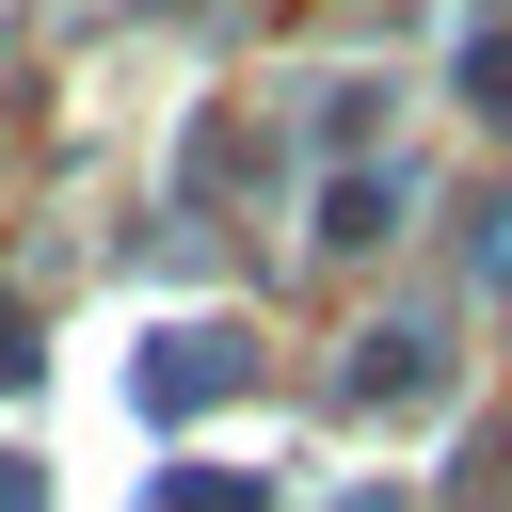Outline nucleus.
Wrapping results in <instances>:
<instances>
[{
  "mask_svg": "<svg viewBox=\"0 0 512 512\" xmlns=\"http://www.w3.org/2000/svg\"><path fill=\"white\" fill-rule=\"evenodd\" d=\"M384 208H400V176H336V224H320V240H336V256H368V240H384Z\"/></svg>",
  "mask_w": 512,
  "mask_h": 512,
  "instance_id": "3",
  "label": "nucleus"
},
{
  "mask_svg": "<svg viewBox=\"0 0 512 512\" xmlns=\"http://www.w3.org/2000/svg\"><path fill=\"white\" fill-rule=\"evenodd\" d=\"M256 352H240V320H176V336H144V416H192V400H224Z\"/></svg>",
  "mask_w": 512,
  "mask_h": 512,
  "instance_id": "1",
  "label": "nucleus"
},
{
  "mask_svg": "<svg viewBox=\"0 0 512 512\" xmlns=\"http://www.w3.org/2000/svg\"><path fill=\"white\" fill-rule=\"evenodd\" d=\"M400 384H432V320H368L352 336V400H400Z\"/></svg>",
  "mask_w": 512,
  "mask_h": 512,
  "instance_id": "2",
  "label": "nucleus"
},
{
  "mask_svg": "<svg viewBox=\"0 0 512 512\" xmlns=\"http://www.w3.org/2000/svg\"><path fill=\"white\" fill-rule=\"evenodd\" d=\"M16 368H32V320H16V288H0V384H16Z\"/></svg>",
  "mask_w": 512,
  "mask_h": 512,
  "instance_id": "6",
  "label": "nucleus"
},
{
  "mask_svg": "<svg viewBox=\"0 0 512 512\" xmlns=\"http://www.w3.org/2000/svg\"><path fill=\"white\" fill-rule=\"evenodd\" d=\"M144 512H272V496H256V480H224V464H192V480H160Z\"/></svg>",
  "mask_w": 512,
  "mask_h": 512,
  "instance_id": "4",
  "label": "nucleus"
},
{
  "mask_svg": "<svg viewBox=\"0 0 512 512\" xmlns=\"http://www.w3.org/2000/svg\"><path fill=\"white\" fill-rule=\"evenodd\" d=\"M464 80H480V112L512 128V32H480V48H464Z\"/></svg>",
  "mask_w": 512,
  "mask_h": 512,
  "instance_id": "5",
  "label": "nucleus"
}]
</instances>
